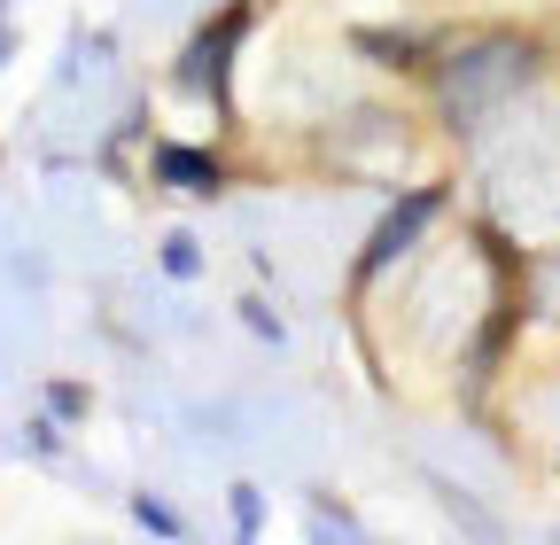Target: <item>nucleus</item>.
I'll list each match as a JSON object with an SVG mask.
<instances>
[{
  "mask_svg": "<svg viewBox=\"0 0 560 545\" xmlns=\"http://www.w3.org/2000/svg\"><path fill=\"white\" fill-rule=\"evenodd\" d=\"M537 71V47L529 39H482V47H467L459 62H444V102H452V117H475V102H499V94H514L522 79Z\"/></svg>",
  "mask_w": 560,
  "mask_h": 545,
  "instance_id": "1",
  "label": "nucleus"
},
{
  "mask_svg": "<svg viewBox=\"0 0 560 545\" xmlns=\"http://www.w3.org/2000/svg\"><path fill=\"white\" fill-rule=\"evenodd\" d=\"M242 24H249V16L234 9V16H219V24H210V32L179 55V86H187V94H210V102L226 94V62H234V47H242Z\"/></svg>",
  "mask_w": 560,
  "mask_h": 545,
  "instance_id": "2",
  "label": "nucleus"
},
{
  "mask_svg": "<svg viewBox=\"0 0 560 545\" xmlns=\"http://www.w3.org/2000/svg\"><path fill=\"white\" fill-rule=\"evenodd\" d=\"M436 202H444L436 187H420V195H405V202H397V211H389V227H382V234L366 242V257H359V281H374V272H382V265H389V257H397V250L420 234V227L436 219Z\"/></svg>",
  "mask_w": 560,
  "mask_h": 545,
  "instance_id": "3",
  "label": "nucleus"
},
{
  "mask_svg": "<svg viewBox=\"0 0 560 545\" xmlns=\"http://www.w3.org/2000/svg\"><path fill=\"white\" fill-rule=\"evenodd\" d=\"M156 172H164L172 187H202V195L219 187V164H210L202 149H156Z\"/></svg>",
  "mask_w": 560,
  "mask_h": 545,
  "instance_id": "4",
  "label": "nucleus"
},
{
  "mask_svg": "<svg viewBox=\"0 0 560 545\" xmlns=\"http://www.w3.org/2000/svg\"><path fill=\"white\" fill-rule=\"evenodd\" d=\"M140 522H149L156 537H179V514H172V507H156V499H140Z\"/></svg>",
  "mask_w": 560,
  "mask_h": 545,
  "instance_id": "5",
  "label": "nucleus"
},
{
  "mask_svg": "<svg viewBox=\"0 0 560 545\" xmlns=\"http://www.w3.org/2000/svg\"><path fill=\"white\" fill-rule=\"evenodd\" d=\"M164 265H172V272H195V242L172 234V242H164Z\"/></svg>",
  "mask_w": 560,
  "mask_h": 545,
  "instance_id": "6",
  "label": "nucleus"
}]
</instances>
